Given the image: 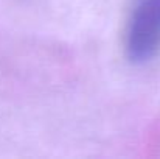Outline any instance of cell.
<instances>
[{
  "label": "cell",
  "instance_id": "cell-1",
  "mask_svg": "<svg viewBox=\"0 0 160 159\" xmlns=\"http://www.w3.org/2000/svg\"><path fill=\"white\" fill-rule=\"evenodd\" d=\"M124 45L128 58L143 64L160 52V0H134Z\"/></svg>",
  "mask_w": 160,
  "mask_h": 159
}]
</instances>
